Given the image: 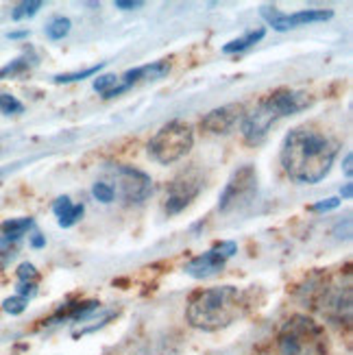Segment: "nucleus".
Returning <instances> with one entry per match:
<instances>
[{
	"instance_id": "nucleus-4",
	"label": "nucleus",
	"mask_w": 353,
	"mask_h": 355,
	"mask_svg": "<svg viewBox=\"0 0 353 355\" xmlns=\"http://www.w3.org/2000/svg\"><path fill=\"white\" fill-rule=\"evenodd\" d=\"M282 355H327L329 340L325 327L310 316L297 314L284 322L279 331Z\"/></svg>"
},
{
	"instance_id": "nucleus-30",
	"label": "nucleus",
	"mask_w": 353,
	"mask_h": 355,
	"mask_svg": "<svg viewBox=\"0 0 353 355\" xmlns=\"http://www.w3.org/2000/svg\"><path fill=\"white\" fill-rule=\"evenodd\" d=\"M44 244H46V238L42 234H35L33 240H31V246H33V249H42Z\"/></svg>"
},
{
	"instance_id": "nucleus-32",
	"label": "nucleus",
	"mask_w": 353,
	"mask_h": 355,
	"mask_svg": "<svg viewBox=\"0 0 353 355\" xmlns=\"http://www.w3.org/2000/svg\"><path fill=\"white\" fill-rule=\"evenodd\" d=\"M26 35H28V31H11V33H7L9 40H22Z\"/></svg>"
},
{
	"instance_id": "nucleus-25",
	"label": "nucleus",
	"mask_w": 353,
	"mask_h": 355,
	"mask_svg": "<svg viewBox=\"0 0 353 355\" xmlns=\"http://www.w3.org/2000/svg\"><path fill=\"white\" fill-rule=\"evenodd\" d=\"M341 205V198H325V200H318V203H314L310 209L312 211H332Z\"/></svg>"
},
{
	"instance_id": "nucleus-21",
	"label": "nucleus",
	"mask_w": 353,
	"mask_h": 355,
	"mask_svg": "<svg viewBox=\"0 0 353 355\" xmlns=\"http://www.w3.org/2000/svg\"><path fill=\"white\" fill-rule=\"evenodd\" d=\"M24 112V105L11 96V94H0V114L5 116H13V114H22Z\"/></svg>"
},
{
	"instance_id": "nucleus-5",
	"label": "nucleus",
	"mask_w": 353,
	"mask_h": 355,
	"mask_svg": "<svg viewBox=\"0 0 353 355\" xmlns=\"http://www.w3.org/2000/svg\"><path fill=\"white\" fill-rule=\"evenodd\" d=\"M194 146V131L188 122L173 120L164 125L148 142V157L157 164L171 166L186 157Z\"/></svg>"
},
{
	"instance_id": "nucleus-20",
	"label": "nucleus",
	"mask_w": 353,
	"mask_h": 355,
	"mask_svg": "<svg viewBox=\"0 0 353 355\" xmlns=\"http://www.w3.org/2000/svg\"><path fill=\"white\" fill-rule=\"evenodd\" d=\"M118 85V74H98L94 79V89L105 98Z\"/></svg>"
},
{
	"instance_id": "nucleus-6",
	"label": "nucleus",
	"mask_w": 353,
	"mask_h": 355,
	"mask_svg": "<svg viewBox=\"0 0 353 355\" xmlns=\"http://www.w3.org/2000/svg\"><path fill=\"white\" fill-rule=\"evenodd\" d=\"M255 192H257V171L251 164L240 166L225 183V188L218 196V209L223 214H227V211H234V209L249 205Z\"/></svg>"
},
{
	"instance_id": "nucleus-8",
	"label": "nucleus",
	"mask_w": 353,
	"mask_h": 355,
	"mask_svg": "<svg viewBox=\"0 0 353 355\" xmlns=\"http://www.w3.org/2000/svg\"><path fill=\"white\" fill-rule=\"evenodd\" d=\"M262 18L266 20L268 26H273L275 31L279 33H286L290 28H297V26H308V24H316V22H327L334 18V11L332 9H303L297 13H282L277 7H270L264 5L259 9Z\"/></svg>"
},
{
	"instance_id": "nucleus-17",
	"label": "nucleus",
	"mask_w": 353,
	"mask_h": 355,
	"mask_svg": "<svg viewBox=\"0 0 353 355\" xmlns=\"http://www.w3.org/2000/svg\"><path fill=\"white\" fill-rule=\"evenodd\" d=\"M44 7L42 0H26V3H20V5H15L13 11H11V18L15 22H20V20H26V18H33V15Z\"/></svg>"
},
{
	"instance_id": "nucleus-2",
	"label": "nucleus",
	"mask_w": 353,
	"mask_h": 355,
	"mask_svg": "<svg viewBox=\"0 0 353 355\" xmlns=\"http://www.w3.org/2000/svg\"><path fill=\"white\" fill-rule=\"evenodd\" d=\"M249 292L236 286H216L192 295L186 307V318L194 329L218 331L240 320L249 312Z\"/></svg>"
},
{
	"instance_id": "nucleus-15",
	"label": "nucleus",
	"mask_w": 353,
	"mask_h": 355,
	"mask_svg": "<svg viewBox=\"0 0 353 355\" xmlns=\"http://www.w3.org/2000/svg\"><path fill=\"white\" fill-rule=\"evenodd\" d=\"M103 68H105V64H96V66H89V68L81 70V72H66V74H57V76H53V83H57V85H66V83L83 81V79H89V76H96Z\"/></svg>"
},
{
	"instance_id": "nucleus-14",
	"label": "nucleus",
	"mask_w": 353,
	"mask_h": 355,
	"mask_svg": "<svg viewBox=\"0 0 353 355\" xmlns=\"http://www.w3.org/2000/svg\"><path fill=\"white\" fill-rule=\"evenodd\" d=\"M264 35H266V28H253V31H249V33H244L242 37L227 42V44L223 46V53H225V55L244 53V51H249L251 46H255L257 42H262Z\"/></svg>"
},
{
	"instance_id": "nucleus-18",
	"label": "nucleus",
	"mask_w": 353,
	"mask_h": 355,
	"mask_svg": "<svg viewBox=\"0 0 353 355\" xmlns=\"http://www.w3.org/2000/svg\"><path fill=\"white\" fill-rule=\"evenodd\" d=\"M83 214H85V205L83 203H72L64 214H59L57 218H59V227H64V229H70L74 227L76 223H79L83 218Z\"/></svg>"
},
{
	"instance_id": "nucleus-24",
	"label": "nucleus",
	"mask_w": 353,
	"mask_h": 355,
	"mask_svg": "<svg viewBox=\"0 0 353 355\" xmlns=\"http://www.w3.org/2000/svg\"><path fill=\"white\" fill-rule=\"evenodd\" d=\"M18 279L20 282H37V270H35V266L28 264V261L20 264V268H18Z\"/></svg>"
},
{
	"instance_id": "nucleus-23",
	"label": "nucleus",
	"mask_w": 353,
	"mask_h": 355,
	"mask_svg": "<svg viewBox=\"0 0 353 355\" xmlns=\"http://www.w3.org/2000/svg\"><path fill=\"white\" fill-rule=\"evenodd\" d=\"M26 299H22V297H9V299H5V303H3V310L7 312V314H13V316H18V314H22L24 310H26Z\"/></svg>"
},
{
	"instance_id": "nucleus-29",
	"label": "nucleus",
	"mask_w": 353,
	"mask_h": 355,
	"mask_svg": "<svg viewBox=\"0 0 353 355\" xmlns=\"http://www.w3.org/2000/svg\"><path fill=\"white\" fill-rule=\"evenodd\" d=\"M0 255H5V257L13 255V253H11V242H7V240H3V238H0Z\"/></svg>"
},
{
	"instance_id": "nucleus-10",
	"label": "nucleus",
	"mask_w": 353,
	"mask_h": 355,
	"mask_svg": "<svg viewBox=\"0 0 353 355\" xmlns=\"http://www.w3.org/2000/svg\"><path fill=\"white\" fill-rule=\"evenodd\" d=\"M201 190H203V177L198 175V171L192 168L188 173H181L179 177L173 179L171 188H168L166 214L175 216V214L183 211L198 194H201Z\"/></svg>"
},
{
	"instance_id": "nucleus-3",
	"label": "nucleus",
	"mask_w": 353,
	"mask_h": 355,
	"mask_svg": "<svg viewBox=\"0 0 353 355\" xmlns=\"http://www.w3.org/2000/svg\"><path fill=\"white\" fill-rule=\"evenodd\" d=\"M310 103V98L303 94V92H295V89H277L273 92L270 96H266L262 103H259L253 112H249L242 118V137L247 144H262L266 140L268 131L277 125L279 120L295 116L297 112L305 110Z\"/></svg>"
},
{
	"instance_id": "nucleus-1",
	"label": "nucleus",
	"mask_w": 353,
	"mask_h": 355,
	"mask_svg": "<svg viewBox=\"0 0 353 355\" xmlns=\"http://www.w3.org/2000/svg\"><path fill=\"white\" fill-rule=\"evenodd\" d=\"M338 155V142L312 127H297L284 137L279 159L284 173L295 183L314 185L323 181Z\"/></svg>"
},
{
	"instance_id": "nucleus-28",
	"label": "nucleus",
	"mask_w": 353,
	"mask_h": 355,
	"mask_svg": "<svg viewBox=\"0 0 353 355\" xmlns=\"http://www.w3.org/2000/svg\"><path fill=\"white\" fill-rule=\"evenodd\" d=\"M351 162H353V155H351V153H347V157H345V162H343V173H345L347 179H351V175H353Z\"/></svg>"
},
{
	"instance_id": "nucleus-31",
	"label": "nucleus",
	"mask_w": 353,
	"mask_h": 355,
	"mask_svg": "<svg viewBox=\"0 0 353 355\" xmlns=\"http://www.w3.org/2000/svg\"><path fill=\"white\" fill-rule=\"evenodd\" d=\"M341 196H343V198H347V200H349V198L353 196V185H351V181L343 185V190H341Z\"/></svg>"
},
{
	"instance_id": "nucleus-9",
	"label": "nucleus",
	"mask_w": 353,
	"mask_h": 355,
	"mask_svg": "<svg viewBox=\"0 0 353 355\" xmlns=\"http://www.w3.org/2000/svg\"><path fill=\"white\" fill-rule=\"evenodd\" d=\"M236 253H238V244L232 240L214 244L209 251L188 261L186 275L194 277V279H207V277L221 272L227 264V259H232Z\"/></svg>"
},
{
	"instance_id": "nucleus-22",
	"label": "nucleus",
	"mask_w": 353,
	"mask_h": 355,
	"mask_svg": "<svg viewBox=\"0 0 353 355\" xmlns=\"http://www.w3.org/2000/svg\"><path fill=\"white\" fill-rule=\"evenodd\" d=\"M92 194H94V198L101 200V203H112V200L116 198L114 188L110 183H105V181H96L94 188H92Z\"/></svg>"
},
{
	"instance_id": "nucleus-19",
	"label": "nucleus",
	"mask_w": 353,
	"mask_h": 355,
	"mask_svg": "<svg viewBox=\"0 0 353 355\" xmlns=\"http://www.w3.org/2000/svg\"><path fill=\"white\" fill-rule=\"evenodd\" d=\"M31 68V59H28V55H22V57H18V59H13V61H9V64L5 66V68H0V81L3 79H9V76H15V74H22L24 70H28Z\"/></svg>"
},
{
	"instance_id": "nucleus-11",
	"label": "nucleus",
	"mask_w": 353,
	"mask_h": 355,
	"mask_svg": "<svg viewBox=\"0 0 353 355\" xmlns=\"http://www.w3.org/2000/svg\"><path fill=\"white\" fill-rule=\"evenodd\" d=\"M168 72H171V64L168 61H153V64L148 66H140V68H131L127 70L125 74L118 76V85L107 94L105 98H116V96H122L125 92H129L135 83H140L144 79H162V76H166Z\"/></svg>"
},
{
	"instance_id": "nucleus-16",
	"label": "nucleus",
	"mask_w": 353,
	"mask_h": 355,
	"mask_svg": "<svg viewBox=\"0 0 353 355\" xmlns=\"http://www.w3.org/2000/svg\"><path fill=\"white\" fill-rule=\"evenodd\" d=\"M72 28V22L68 18H64V15H59V18H53L49 24H46V37L57 42V40H64Z\"/></svg>"
},
{
	"instance_id": "nucleus-7",
	"label": "nucleus",
	"mask_w": 353,
	"mask_h": 355,
	"mask_svg": "<svg viewBox=\"0 0 353 355\" xmlns=\"http://www.w3.org/2000/svg\"><path fill=\"white\" fill-rule=\"evenodd\" d=\"M112 177L116 179L114 194H120L127 203H142L153 192V181L146 173L137 171L133 166H114Z\"/></svg>"
},
{
	"instance_id": "nucleus-26",
	"label": "nucleus",
	"mask_w": 353,
	"mask_h": 355,
	"mask_svg": "<svg viewBox=\"0 0 353 355\" xmlns=\"http://www.w3.org/2000/svg\"><path fill=\"white\" fill-rule=\"evenodd\" d=\"M114 7L122 9V11H135V9H142L144 3H142V0H116Z\"/></svg>"
},
{
	"instance_id": "nucleus-12",
	"label": "nucleus",
	"mask_w": 353,
	"mask_h": 355,
	"mask_svg": "<svg viewBox=\"0 0 353 355\" xmlns=\"http://www.w3.org/2000/svg\"><path fill=\"white\" fill-rule=\"evenodd\" d=\"M242 112H244L242 105H238V103L218 107V110H212L209 114L203 116L201 129L207 131V133H214V135H225L238 125L240 118H244Z\"/></svg>"
},
{
	"instance_id": "nucleus-27",
	"label": "nucleus",
	"mask_w": 353,
	"mask_h": 355,
	"mask_svg": "<svg viewBox=\"0 0 353 355\" xmlns=\"http://www.w3.org/2000/svg\"><path fill=\"white\" fill-rule=\"evenodd\" d=\"M70 205H72V200H70L68 196H59V198L55 200V203H53V211H55V216L64 214Z\"/></svg>"
},
{
	"instance_id": "nucleus-13",
	"label": "nucleus",
	"mask_w": 353,
	"mask_h": 355,
	"mask_svg": "<svg viewBox=\"0 0 353 355\" xmlns=\"http://www.w3.org/2000/svg\"><path fill=\"white\" fill-rule=\"evenodd\" d=\"M33 227H35V220L28 218V216H24V218H9L0 225V236H3V240H7V242H15Z\"/></svg>"
}]
</instances>
